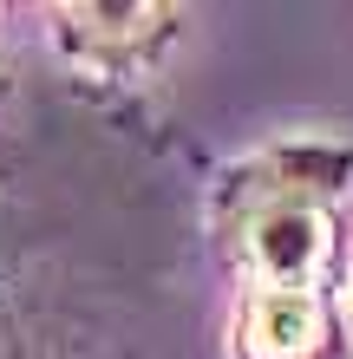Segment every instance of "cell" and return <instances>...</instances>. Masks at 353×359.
I'll list each match as a JSON object with an SVG mask.
<instances>
[{
    "label": "cell",
    "mask_w": 353,
    "mask_h": 359,
    "mask_svg": "<svg viewBox=\"0 0 353 359\" xmlns=\"http://www.w3.org/2000/svg\"><path fill=\"white\" fill-rule=\"evenodd\" d=\"M353 177V144L334 137H288L268 144L222 177L216 216L222 248L248 287L327 294L340 274V222L334 196Z\"/></svg>",
    "instance_id": "1"
},
{
    "label": "cell",
    "mask_w": 353,
    "mask_h": 359,
    "mask_svg": "<svg viewBox=\"0 0 353 359\" xmlns=\"http://www.w3.org/2000/svg\"><path fill=\"white\" fill-rule=\"evenodd\" d=\"M347 333L334 294H288V287H242L236 301V359H321Z\"/></svg>",
    "instance_id": "2"
},
{
    "label": "cell",
    "mask_w": 353,
    "mask_h": 359,
    "mask_svg": "<svg viewBox=\"0 0 353 359\" xmlns=\"http://www.w3.org/2000/svg\"><path fill=\"white\" fill-rule=\"evenodd\" d=\"M347 333H353V287H347Z\"/></svg>",
    "instance_id": "3"
}]
</instances>
